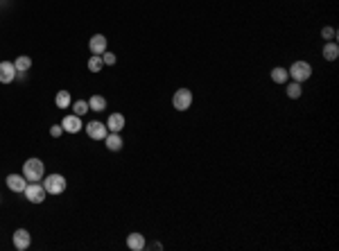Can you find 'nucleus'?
Here are the masks:
<instances>
[{"label": "nucleus", "mask_w": 339, "mask_h": 251, "mask_svg": "<svg viewBox=\"0 0 339 251\" xmlns=\"http://www.w3.org/2000/svg\"><path fill=\"white\" fill-rule=\"evenodd\" d=\"M23 176L27 181H43L45 176V163L41 159H27L23 163Z\"/></svg>", "instance_id": "nucleus-1"}, {"label": "nucleus", "mask_w": 339, "mask_h": 251, "mask_svg": "<svg viewBox=\"0 0 339 251\" xmlns=\"http://www.w3.org/2000/svg\"><path fill=\"white\" fill-rule=\"evenodd\" d=\"M68 186L64 174H48L43 176V188H45V193L48 195H61Z\"/></svg>", "instance_id": "nucleus-2"}, {"label": "nucleus", "mask_w": 339, "mask_h": 251, "mask_svg": "<svg viewBox=\"0 0 339 251\" xmlns=\"http://www.w3.org/2000/svg\"><path fill=\"white\" fill-rule=\"evenodd\" d=\"M287 73H290L292 82H298V84H301V82H305V80L312 77V66L307 64V61H294Z\"/></svg>", "instance_id": "nucleus-3"}, {"label": "nucleus", "mask_w": 339, "mask_h": 251, "mask_svg": "<svg viewBox=\"0 0 339 251\" xmlns=\"http://www.w3.org/2000/svg\"><path fill=\"white\" fill-rule=\"evenodd\" d=\"M23 195H25L27 202H32V204H43L45 202V188H43V183L39 181H27L25 190H23Z\"/></svg>", "instance_id": "nucleus-4"}, {"label": "nucleus", "mask_w": 339, "mask_h": 251, "mask_svg": "<svg viewBox=\"0 0 339 251\" xmlns=\"http://www.w3.org/2000/svg\"><path fill=\"white\" fill-rule=\"evenodd\" d=\"M190 104H192L190 88H179V91H174V95H172V107H174L176 111H188Z\"/></svg>", "instance_id": "nucleus-5"}, {"label": "nucleus", "mask_w": 339, "mask_h": 251, "mask_svg": "<svg viewBox=\"0 0 339 251\" xmlns=\"http://www.w3.org/2000/svg\"><path fill=\"white\" fill-rule=\"evenodd\" d=\"M86 134H88V138H93V140H104L106 134H109V129H106L104 123H100V120H93V123L86 125Z\"/></svg>", "instance_id": "nucleus-6"}, {"label": "nucleus", "mask_w": 339, "mask_h": 251, "mask_svg": "<svg viewBox=\"0 0 339 251\" xmlns=\"http://www.w3.org/2000/svg\"><path fill=\"white\" fill-rule=\"evenodd\" d=\"M11 240H14V247H16L18 251H25V249H30V245H32V235H30L27 229H16Z\"/></svg>", "instance_id": "nucleus-7"}, {"label": "nucleus", "mask_w": 339, "mask_h": 251, "mask_svg": "<svg viewBox=\"0 0 339 251\" xmlns=\"http://www.w3.org/2000/svg\"><path fill=\"white\" fill-rule=\"evenodd\" d=\"M14 80H16L14 61H0V84H11Z\"/></svg>", "instance_id": "nucleus-8"}, {"label": "nucleus", "mask_w": 339, "mask_h": 251, "mask_svg": "<svg viewBox=\"0 0 339 251\" xmlns=\"http://www.w3.org/2000/svg\"><path fill=\"white\" fill-rule=\"evenodd\" d=\"M7 188H9L11 193H23L27 186V179L23 174H7Z\"/></svg>", "instance_id": "nucleus-9"}, {"label": "nucleus", "mask_w": 339, "mask_h": 251, "mask_svg": "<svg viewBox=\"0 0 339 251\" xmlns=\"http://www.w3.org/2000/svg\"><path fill=\"white\" fill-rule=\"evenodd\" d=\"M61 127H64V131H68V134H77V131H82V118L80 116H66L64 120H61Z\"/></svg>", "instance_id": "nucleus-10"}, {"label": "nucleus", "mask_w": 339, "mask_h": 251, "mask_svg": "<svg viewBox=\"0 0 339 251\" xmlns=\"http://www.w3.org/2000/svg\"><path fill=\"white\" fill-rule=\"evenodd\" d=\"M88 50H90V54H102V52H106V37H104V34H95V37H90Z\"/></svg>", "instance_id": "nucleus-11"}, {"label": "nucleus", "mask_w": 339, "mask_h": 251, "mask_svg": "<svg viewBox=\"0 0 339 251\" xmlns=\"http://www.w3.org/2000/svg\"><path fill=\"white\" fill-rule=\"evenodd\" d=\"M125 125H127V120H125L122 113H111L109 120H106V129H109V131H118V134L125 129Z\"/></svg>", "instance_id": "nucleus-12"}, {"label": "nucleus", "mask_w": 339, "mask_h": 251, "mask_svg": "<svg viewBox=\"0 0 339 251\" xmlns=\"http://www.w3.org/2000/svg\"><path fill=\"white\" fill-rule=\"evenodd\" d=\"M104 145H106V150L109 152H120L125 143H122V136L118 134V131H109L106 138H104Z\"/></svg>", "instance_id": "nucleus-13"}, {"label": "nucleus", "mask_w": 339, "mask_h": 251, "mask_svg": "<svg viewBox=\"0 0 339 251\" xmlns=\"http://www.w3.org/2000/svg\"><path fill=\"white\" fill-rule=\"evenodd\" d=\"M127 247L131 251H143L145 247H147L145 245V235L143 233H129L127 235Z\"/></svg>", "instance_id": "nucleus-14"}, {"label": "nucleus", "mask_w": 339, "mask_h": 251, "mask_svg": "<svg viewBox=\"0 0 339 251\" xmlns=\"http://www.w3.org/2000/svg\"><path fill=\"white\" fill-rule=\"evenodd\" d=\"M271 82H274V84H287V82H290V73H287V68H283V66L271 68Z\"/></svg>", "instance_id": "nucleus-15"}, {"label": "nucleus", "mask_w": 339, "mask_h": 251, "mask_svg": "<svg viewBox=\"0 0 339 251\" xmlns=\"http://www.w3.org/2000/svg\"><path fill=\"white\" fill-rule=\"evenodd\" d=\"M321 54H323V59H326V61H335V59L339 57V45L335 41H326Z\"/></svg>", "instance_id": "nucleus-16"}, {"label": "nucleus", "mask_w": 339, "mask_h": 251, "mask_svg": "<svg viewBox=\"0 0 339 251\" xmlns=\"http://www.w3.org/2000/svg\"><path fill=\"white\" fill-rule=\"evenodd\" d=\"M88 107H90V111H95V113L104 111V109H106V100H104V95H90Z\"/></svg>", "instance_id": "nucleus-17"}, {"label": "nucleus", "mask_w": 339, "mask_h": 251, "mask_svg": "<svg viewBox=\"0 0 339 251\" xmlns=\"http://www.w3.org/2000/svg\"><path fill=\"white\" fill-rule=\"evenodd\" d=\"M70 93L68 91H59L57 97H54V104H57V109H68L70 107Z\"/></svg>", "instance_id": "nucleus-18"}, {"label": "nucleus", "mask_w": 339, "mask_h": 251, "mask_svg": "<svg viewBox=\"0 0 339 251\" xmlns=\"http://www.w3.org/2000/svg\"><path fill=\"white\" fill-rule=\"evenodd\" d=\"M14 66H16V73H25V70L32 68V59L27 57V54H21V57L14 61Z\"/></svg>", "instance_id": "nucleus-19"}, {"label": "nucleus", "mask_w": 339, "mask_h": 251, "mask_svg": "<svg viewBox=\"0 0 339 251\" xmlns=\"http://www.w3.org/2000/svg\"><path fill=\"white\" fill-rule=\"evenodd\" d=\"M102 68H104L102 54H90V59H88V70H90V73H100Z\"/></svg>", "instance_id": "nucleus-20"}, {"label": "nucleus", "mask_w": 339, "mask_h": 251, "mask_svg": "<svg viewBox=\"0 0 339 251\" xmlns=\"http://www.w3.org/2000/svg\"><path fill=\"white\" fill-rule=\"evenodd\" d=\"M301 93H303V88L298 82H290V84H287V97H290V100H298Z\"/></svg>", "instance_id": "nucleus-21"}, {"label": "nucleus", "mask_w": 339, "mask_h": 251, "mask_svg": "<svg viewBox=\"0 0 339 251\" xmlns=\"http://www.w3.org/2000/svg\"><path fill=\"white\" fill-rule=\"evenodd\" d=\"M90 111V107H88V102H86V100H77V102H75V104H73V113H75V116H84V113H88Z\"/></svg>", "instance_id": "nucleus-22"}, {"label": "nucleus", "mask_w": 339, "mask_h": 251, "mask_svg": "<svg viewBox=\"0 0 339 251\" xmlns=\"http://www.w3.org/2000/svg\"><path fill=\"white\" fill-rule=\"evenodd\" d=\"M321 37H323V41H335V39H337V30H335L333 25H326L321 30Z\"/></svg>", "instance_id": "nucleus-23"}, {"label": "nucleus", "mask_w": 339, "mask_h": 251, "mask_svg": "<svg viewBox=\"0 0 339 251\" xmlns=\"http://www.w3.org/2000/svg\"><path fill=\"white\" fill-rule=\"evenodd\" d=\"M102 61H104V66H113L118 59H116V54H113V52H109V50H106V52H102Z\"/></svg>", "instance_id": "nucleus-24"}, {"label": "nucleus", "mask_w": 339, "mask_h": 251, "mask_svg": "<svg viewBox=\"0 0 339 251\" xmlns=\"http://www.w3.org/2000/svg\"><path fill=\"white\" fill-rule=\"evenodd\" d=\"M61 134H64V127H61V125H52V127H50V136H52V138H59Z\"/></svg>", "instance_id": "nucleus-25"}]
</instances>
